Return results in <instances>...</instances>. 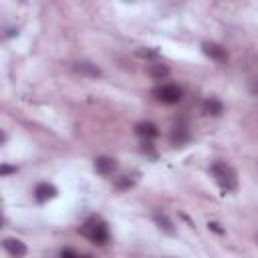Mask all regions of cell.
<instances>
[{
    "label": "cell",
    "instance_id": "cell-1",
    "mask_svg": "<svg viewBox=\"0 0 258 258\" xmlns=\"http://www.w3.org/2000/svg\"><path fill=\"white\" fill-rule=\"evenodd\" d=\"M212 175L216 177V181L222 187V191H234L236 185H238L236 171L228 163H214L212 165Z\"/></svg>",
    "mask_w": 258,
    "mask_h": 258
},
{
    "label": "cell",
    "instance_id": "cell-2",
    "mask_svg": "<svg viewBox=\"0 0 258 258\" xmlns=\"http://www.w3.org/2000/svg\"><path fill=\"white\" fill-rule=\"evenodd\" d=\"M81 234H83L85 238H89L91 242H95V244H105V242L109 240L107 224H105V222H101V220H97V218L89 220V222L81 228Z\"/></svg>",
    "mask_w": 258,
    "mask_h": 258
},
{
    "label": "cell",
    "instance_id": "cell-3",
    "mask_svg": "<svg viewBox=\"0 0 258 258\" xmlns=\"http://www.w3.org/2000/svg\"><path fill=\"white\" fill-rule=\"evenodd\" d=\"M153 95L161 101V103H165V105H175V103H179L181 101V89L177 87V85H161V87H157L155 91H153Z\"/></svg>",
    "mask_w": 258,
    "mask_h": 258
},
{
    "label": "cell",
    "instance_id": "cell-4",
    "mask_svg": "<svg viewBox=\"0 0 258 258\" xmlns=\"http://www.w3.org/2000/svg\"><path fill=\"white\" fill-rule=\"evenodd\" d=\"M202 50H204L206 56H210V58L216 60V62H226V60H228L226 48L220 46L218 42H204V44H202Z\"/></svg>",
    "mask_w": 258,
    "mask_h": 258
},
{
    "label": "cell",
    "instance_id": "cell-5",
    "mask_svg": "<svg viewBox=\"0 0 258 258\" xmlns=\"http://www.w3.org/2000/svg\"><path fill=\"white\" fill-rule=\"evenodd\" d=\"M4 250L12 256V258H22V256H26V244L22 242V240H18V238H4Z\"/></svg>",
    "mask_w": 258,
    "mask_h": 258
},
{
    "label": "cell",
    "instance_id": "cell-6",
    "mask_svg": "<svg viewBox=\"0 0 258 258\" xmlns=\"http://www.w3.org/2000/svg\"><path fill=\"white\" fill-rule=\"evenodd\" d=\"M95 171L101 173V175H111L115 169H117V161L113 157H107V155H101L95 159Z\"/></svg>",
    "mask_w": 258,
    "mask_h": 258
},
{
    "label": "cell",
    "instance_id": "cell-7",
    "mask_svg": "<svg viewBox=\"0 0 258 258\" xmlns=\"http://www.w3.org/2000/svg\"><path fill=\"white\" fill-rule=\"evenodd\" d=\"M135 133H137L139 137H143L145 141H149V139H155V137L159 135V129H157L155 123L143 121V123H137V125H135Z\"/></svg>",
    "mask_w": 258,
    "mask_h": 258
},
{
    "label": "cell",
    "instance_id": "cell-8",
    "mask_svg": "<svg viewBox=\"0 0 258 258\" xmlns=\"http://www.w3.org/2000/svg\"><path fill=\"white\" fill-rule=\"evenodd\" d=\"M56 196V187L52 185V183H46V181H42V183H38L36 187H34V198H36V202H48V200H52Z\"/></svg>",
    "mask_w": 258,
    "mask_h": 258
},
{
    "label": "cell",
    "instance_id": "cell-9",
    "mask_svg": "<svg viewBox=\"0 0 258 258\" xmlns=\"http://www.w3.org/2000/svg\"><path fill=\"white\" fill-rule=\"evenodd\" d=\"M73 69H75L79 75H83V77H99V75H101V69H99L97 64H93V62H87V60L75 62Z\"/></svg>",
    "mask_w": 258,
    "mask_h": 258
},
{
    "label": "cell",
    "instance_id": "cell-10",
    "mask_svg": "<svg viewBox=\"0 0 258 258\" xmlns=\"http://www.w3.org/2000/svg\"><path fill=\"white\" fill-rule=\"evenodd\" d=\"M202 111H204L206 115L218 117V115H222V111H224V105H222L218 99L210 97V99H206V101H204V105H202Z\"/></svg>",
    "mask_w": 258,
    "mask_h": 258
},
{
    "label": "cell",
    "instance_id": "cell-11",
    "mask_svg": "<svg viewBox=\"0 0 258 258\" xmlns=\"http://www.w3.org/2000/svg\"><path fill=\"white\" fill-rule=\"evenodd\" d=\"M153 220H155V224L159 226V230H163L165 234H175V228H173V224H171V220L165 216V214H161V212H155L153 214Z\"/></svg>",
    "mask_w": 258,
    "mask_h": 258
},
{
    "label": "cell",
    "instance_id": "cell-12",
    "mask_svg": "<svg viewBox=\"0 0 258 258\" xmlns=\"http://www.w3.org/2000/svg\"><path fill=\"white\" fill-rule=\"evenodd\" d=\"M149 75H151V79H155V81H163V79L169 75V69H167L165 64H161V62H155V64L149 67Z\"/></svg>",
    "mask_w": 258,
    "mask_h": 258
},
{
    "label": "cell",
    "instance_id": "cell-13",
    "mask_svg": "<svg viewBox=\"0 0 258 258\" xmlns=\"http://www.w3.org/2000/svg\"><path fill=\"white\" fill-rule=\"evenodd\" d=\"M135 177L133 175H119L117 179H115V187L119 189V191H125V189H129V187H133L135 185Z\"/></svg>",
    "mask_w": 258,
    "mask_h": 258
},
{
    "label": "cell",
    "instance_id": "cell-14",
    "mask_svg": "<svg viewBox=\"0 0 258 258\" xmlns=\"http://www.w3.org/2000/svg\"><path fill=\"white\" fill-rule=\"evenodd\" d=\"M171 141H173L177 147H181V145L187 141V131L181 129V127H175V131H173V135H171Z\"/></svg>",
    "mask_w": 258,
    "mask_h": 258
},
{
    "label": "cell",
    "instance_id": "cell-15",
    "mask_svg": "<svg viewBox=\"0 0 258 258\" xmlns=\"http://www.w3.org/2000/svg\"><path fill=\"white\" fill-rule=\"evenodd\" d=\"M137 56L149 58V60H157V58H159V52L153 50V48H137Z\"/></svg>",
    "mask_w": 258,
    "mask_h": 258
},
{
    "label": "cell",
    "instance_id": "cell-16",
    "mask_svg": "<svg viewBox=\"0 0 258 258\" xmlns=\"http://www.w3.org/2000/svg\"><path fill=\"white\" fill-rule=\"evenodd\" d=\"M60 258H81L75 250H71V248H64L62 252H60Z\"/></svg>",
    "mask_w": 258,
    "mask_h": 258
},
{
    "label": "cell",
    "instance_id": "cell-17",
    "mask_svg": "<svg viewBox=\"0 0 258 258\" xmlns=\"http://www.w3.org/2000/svg\"><path fill=\"white\" fill-rule=\"evenodd\" d=\"M14 171H16V167H10V165H2V167H0V173H2V175L14 173Z\"/></svg>",
    "mask_w": 258,
    "mask_h": 258
},
{
    "label": "cell",
    "instance_id": "cell-18",
    "mask_svg": "<svg viewBox=\"0 0 258 258\" xmlns=\"http://www.w3.org/2000/svg\"><path fill=\"white\" fill-rule=\"evenodd\" d=\"M208 226H210V228H212V230H214V232H216V234H224V230H222V228H220V224H218V222H210V224H208Z\"/></svg>",
    "mask_w": 258,
    "mask_h": 258
},
{
    "label": "cell",
    "instance_id": "cell-19",
    "mask_svg": "<svg viewBox=\"0 0 258 258\" xmlns=\"http://www.w3.org/2000/svg\"><path fill=\"white\" fill-rule=\"evenodd\" d=\"M81 258H91V256H81Z\"/></svg>",
    "mask_w": 258,
    "mask_h": 258
}]
</instances>
